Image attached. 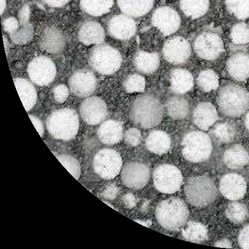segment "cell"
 <instances>
[{
	"label": "cell",
	"instance_id": "6da1fadb",
	"mask_svg": "<svg viewBox=\"0 0 249 249\" xmlns=\"http://www.w3.org/2000/svg\"><path fill=\"white\" fill-rule=\"evenodd\" d=\"M130 117L137 126L143 129L152 128L158 125L163 119L162 104L155 94H141L131 105Z\"/></svg>",
	"mask_w": 249,
	"mask_h": 249
},
{
	"label": "cell",
	"instance_id": "7a4b0ae2",
	"mask_svg": "<svg viewBox=\"0 0 249 249\" xmlns=\"http://www.w3.org/2000/svg\"><path fill=\"white\" fill-rule=\"evenodd\" d=\"M217 104L219 110L224 116L240 117L249 109V91L237 84H225L219 91Z\"/></svg>",
	"mask_w": 249,
	"mask_h": 249
},
{
	"label": "cell",
	"instance_id": "3957f363",
	"mask_svg": "<svg viewBox=\"0 0 249 249\" xmlns=\"http://www.w3.org/2000/svg\"><path fill=\"white\" fill-rule=\"evenodd\" d=\"M46 126L53 138L70 141L76 137L79 131V117L76 111L70 108L54 110L48 117Z\"/></svg>",
	"mask_w": 249,
	"mask_h": 249
},
{
	"label": "cell",
	"instance_id": "277c9868",
	"mask_svg": "<svg viewBox=\"0 0 249 249\" xmlns=\"http://www.w3.org/2000/svg\"><path fill=\"white\" fill-rule=\"evenodd\" d=\"M157 221L163 228L170 231H178L184 227L189 217V211L182 199L169 198L163 199L156 206Z\"/></svg>",
	"mask_w": 249,
	"mask_h": 249
},
{
	"label": "cell",
	"instance_id": "5b68a950",
	"mask_svg": "<svg viewBox=\"0 0 249 249\" xmlns=\"http://www.w3.org/2000/svg\"><path fill=\"white\" fill-rule=\"evenodd\" d=\"M187 201L196 208H204L213 202L218 196L215 183L206 176L190 178L184 189Z\"/></svg>",
	"mask_w": 249,
	"mask_h": 249
},
{
	"label": "cell",
	"instance_id": "8992f818",
	"mask_svg": "<svg viewBox=\"0 0 249 249\" xmlns=\"http://www.w3.org/2000/svg\"><path fill=\"white\" fill-rule=\"evenodd\" d=\"M123 57L120 52L109 45H96L91 49L89 63L91 68L103 75H110L119 70Z\"/></svg>",
	"mask_w": 249,
	"mask_h": 249
},
{
	"label": "cell",
	"instance_id": "52a82bcc",
	"mask_svg": "<svg viewBox=\"0 0 249 249\" xmlns=\"http://www.w3.org/2000/svg\"><path fill=\"white\" fill-rule=\"evenodd\" d=\"M182 147L183 157L193 163L204 162L212 155V140L202 131H191L186 133L182 141Z\"/></svg>",
	"mask_w": 249,
	"mask_h": 249
},
{
	"label": "cell",
	"instance_id": "ba28073f",
	"mask_svg": "<svg viewBox=\"0 0 249 249\" xmlns=\"http://www.w3.org/2000/svg\"><path fill=\"white\" fill-rule=\"evenodd\" d=\"M123 167V159L117 150L105 148L98 151L93 160V168L95 173L104 179L116 178Z\"/></svg>",
	"mask_w": 249,
	"mask_h": 249
},
{
	"label": "cell",
	"instance_id": "9c48e42d",
	"mask_svg": "<svg viewBox=\"0 0 249 249\" xmlns=\"http://www.w3.org/2000/svg\"><path fill=\"white\" fill-rule=\"evenodd\" d=\"M154 185L157 191L165 194L178 192L183 183V177L178 168L173 165L157 166L153 173Z\"/></svg>",
	"mask_w": 249,
	"mask_h": 249
},
{
	"label": "cell",
	"instance_id": "30bf717a",
	"mask_svg": "<svg viewBox=\"0 0 249 249\" xmlns=\"http://www.w3.org/2000/svg\"><path fill=\"white\" fill-rule=\"evenodd\" d=\"M193 49L197 56L202 60L214 61L224 53V41L214 32L201 33L195 39Z\"/></svg>",
	"mask_w": 249,
	"mask_h": 249
},
{
	"label": "cell",
	"instance_id": "8fae6325",
	"mask_svg": "<svg viewBox=\"0 0 249 249\" xmlns=\"http://www.w3.org/2000/svg\"><path fill=\"white\" fill-rule=\"evenodd\" d=\"M27 71L33 83L41 87L51 84L57 73L53 61L44 55L33 59L28 64Z\"/></svg>",
	"mask_w": 249,
	"mask_h": 249
},
{
	"label": "cell",
	"instance_id": "7c38bea8",
	"mask_svg": "<svg viewBox=\"0 0 249 249\" xmlns=\"http://www.w3.org/2000/svg\"><path fill=\"white\" fill-rule=\"evenodd\" d=\"M149 167L143 163H127L121 172V181L127 188L139 190L145 187L150 178Z\"/></svg>",
	"mask_w": 249,
	"mask_h": 249
},
{
	"label": "cell",
	"instance_id": "4fadbf2b",
	"mask_svg": "<svg viewBox=\"0 0 249 249\" xmlns=\"http://www.w3.org/2000/svg\"><path fill=\"white\" fill-rule=\"evenodd\" d=\"M163 57L170 64L185 63L191 55V47L186 38L181 36L170 38L165 42L162 49Z\"/></svg>",
	"mask_w": 249,
	"mask_h": 249
},
{
	"label": "cell",
	"instance_id": "5bb4252c",
	"mask_svg": "<svg viewBox=\"0 0 249 249\" xmlns=\"http://www.w3.org/2000/svg\"><path fill=\"white\" fill-rule=\"evenodd\" d=\"M97 78L92 71L88 70L75 71L69 80V88L74 96L89 97L97 87Z\"/></svg>",
	"mask_w": 249,
	"mask_h": 249
},
{
	"label": "cell",
	"instance_id": "9a60e30c",
	"mask_svg": "<svg viewBox=\"0 0 249 249\" xmlns=\"http://www.w3.org/2000/svg\"><path fill=\"white\" fill-rule=\"evenodd\" d=\"M152 22L163 36H169L178 31L181 18L175 9L169 6H160L153 12Z\"/></svg>",
	"mask_w": 249,
	"mask_h": 249
},
{
	"label": "cell",
	"instance_id": "2e32d148",
	"mask_svg": "<svg viewBox=\"0 0 249 249\" xmlns=\"http://www.w3.org/2000/svg\"><path fill=\"white\" fill-rule=\"evenodd\" d=\"M80 113L85 123L96 125L103 123L107 117V104L100 97H87L81 104Z\"/></svg>",
	"mask_w": 249,
	"mask_h": 249
},
{
	"label": "cell",
	"instance_id": "e0dca14e",
	"mask_svg": "<svg viewBox=\"0 0 249 249\" xmlns=\"http://www.w3.org/2000/svg\"><path fill=\"white\" fill-rule=\"evenodd\" d=\"M219 191L229 200L237 201L244 198L247 191V183L243 177L237 174H227L219 181Z\"/></svg>",
	"mask_w": 249,
	"mask_h": 249
},
{
	"label": "cell",
	"instance_id": "ac0fdd59",
	"mask_svg": "<svg viewBox=\"0 0 249 249\" xmlns=\"http://www.w3.org/2000/svg\"><path fill=\"white\" fill-rule=\"evenodd\" d=\"M107 29L111 37L119 40H128L137 31V24L134 19L126 15L113 16L107 24Z\"/></svg>",
	"mask_w": 249,
	"mask_h": 249
},
{
	"label": "cell",
	"instance_id": "d6986e66",
	"mask_svg": "<svg viewBox=\"0 0 249 249\" xmlns=\"http://www.w3.org/2000/svg\"><path fill=\"white\" fill-rule=\"evenodd\" d=\"M66 38L60 29L49 27L42 33L39 45L42 51L50 54H58L64 50Z\"/></svg>",
	"mask_w": 249,
	"mask_h": 249
},
{
	"label": "cell",
	"instance_id": "ffe728a7",
	"mask_svg": "<svg viewBox=\"0 0 249 249\" xmlns=\"http://www.w3.org/2000/svg\"><path fill=\"white\" fill-rule=\"evenodd\" d=\"M218 119L217 109L213 104L207 101L199 103L193 111V123L202 130L211 128Z\"/></svg>",
	"mask_w": 249,
	"mask_h": 249
},
{
	"label": "cell",
	"instance_id": "44dd1931",
	"mask_svg": "<svg viewBox=\"0 0 249 249\" xmlns=\"http://www.w3.org/2000/svg\"><path fill=\"white\" fill-rule=\"evenodd\" d=\"M227 70L232 79L245 82L249 79V55L238 52L231 55L227 62Z\"/></svg>",
	"mask_w": 249,
	"mask_h": 249
},
{
	"label": "cell",
	"instance_id": "7402d4cb",
	"mask_svg": "<svg viewBox=\"0 0 249 249\" xmlns=\"http://www.w3.org/2000/svg\"><path fill=\"white\" fill-rule=\"evenodd\" d=\"M78 40L85 45L103 44L106 32L99 22L87 21L81 25L78 32Z\"/></svg>",
	"mask_w": 249,
	"mask_h": 249
},
{
	"label": "cell",
	"instance_id": "603a6c76",
	"mask_svg": "<svg viewBox=\"0 0 249 249\" xmlns=\"http://www.w3.org/2000/svg\"><path fill=\"white\" fill-rule=\"evenodd\" d=\"M124 134L122 123L114 120L105 121L97 130L98 139L106 145H112L119 143L123 139Z\"/></svg>",
	"mask_w": 249,
	"mask_h": 249
},
{
	"label": "cell",
	"instance_id": "cb8c5ba5",
	"mask_svg": "<svg viewBox=\"0 0 249 249\" xmlns=\"http://www.w3.org/2000/svg\"><path fill=\"white\" fill-rule=\"evenodd\" d=\"M170 84L173 93L184 94L192 89L194 78L191 72L185 69H175L170 73Z\"/></svg>",
	"mask_w": 249,
	"mask_h": 249
},
{
	"label": "cell",
	"instance_id": "d4e9b609",
	"mask_svg": "<svg viewBox=\"0 0 249 249\" xmlns=\"http://www.w3.org/2000/svg\"><path fill=\"white\" fill-rule=\"evenodd\" d=\"M133 64L136 70L140 73L145 74H152L159 68V54L155 52L138 51L134 55Z\"/></svg>",
	"mask_w": 249,
	"mask_h": 249
},
{
	"label": "cell",
	"instance_id": "484cf974",
	"mask_svg": "<svg viewBox=\"0 0 249 249\" xmlns=\"http://www.w3.org/2000/svg\"><path fill=\"white\" fill-rule=\"evenodd\" d=\"M146 146L149 151L157 155H162L169 151L171 139L162 130L151 131L146 139Z\"/></svg>",
	"mask_w": 249,
	"mask_h": 249
},
{
	"label": "cell",
	"instance_id": "4316f807",
	"mask_svg": "<svg viewBox=\"0 0 249 249\" xmlns=\"http://www.w3.org/2000/svg\"><path fill=\"white\" fill-rule=\"evenodd\" d=\"M155 0H117L121 11L131 18L146 15L153 8Z\"/></svg>",
	"mask_w": 249,
	"mask_h": 249
},
{
	"label": "cell",
	"instance_id": "83f0119b",
	"mask_svg": "<svg viewBox=\"0 0 249 249\" xmlns=\"http://www.w3.org/2000/svg\"><path fill=\"white\" fill-rule=\"evenodd\" d=\"M223 160L226 166L232 169L243 168L249 161V155L247 150L240 144H235L225 150Z\"/></svg>",
	"mask_w": 249,
	"mask_h": 249
},
{
	"label": "cell",
	"instance_id": "f1b7e54d",
	"mask_svg": "<svg viewBox=\"0 0 249 249\" xmlns=\"http://www.w3.org/2000/svg\"><path fill=\"white\" fill-rule=\"evenodd\" d=\"M23 106L27 111H30L35 106L37 100V93L36 88L30 81L22 78L14 80Z\"/></svg>",
	"mask_w": 249,
	"mask_h": 249
},
{
	"label": "cell",
	"instance_id": "f546056e",
	"mask_svg": "<svg viewBox=\"0 0 249 249\" xmlns=\"http://www.w3.org/2000/svg\"><path fill=\"white\" fill-rule=\"evenodd\" d=\"M165 107L168 116L174 120H182L188 116L189 101L181 95L170 97L166 101Z\"/></svg>",
	"mask_w": 249,
	"mask_h": 249
},
{
	"label": "cell",
	"instance_id": "4dcf8cb0",
	"mask_svg": "<svg viewBox=\"0 0 249 249\" xmlns=\"http://www.w3.org/2000/svg\"><path fill=\"white\" fill-rule=\"evenodd\" d=\"M179 6L187 17L197 19L208 12L210 1L209 0H180Z\"/></svg>",
	"mask_w": 249,
	"mask_h": 249
},
{
	"label": "cell",
	"instance_id": "1f68e13d",
	"mask_svg": "<svg viewBox=\"0 0 249 249\" xmlns=\"http://www.w3.org/2000/svg\"><path fill=\"white\" fill-rule=\"evenodd\" d=\"M211 133L217 143L229 144L234 142L237 136L238 131L234 124L222 122L215 124Z\"/></svg>",
	"mask_w": 249,
	"mask_h": 249
},
{
	"label": "cell",
	"instance_id": "d6a6232c",
	"mask_svg": "<svg viewBox=\"0 0 249 249\" xmlns=\"http://www.w3.org/2000/svg\"><path fill=\"white\" fill-rule=\"evenodd\" d=\"M182 235L186 241L200 244L208 240V231L201 223L191 221L183 228Z\"/></svg>",
	"mask_w": 249,
	"mask_h": 249
},
{
	"label": "cell",
	"instance_id": "836d02e7",
	"mask_svg": "<svg viewBox=\"0 0 249 249\" xmlns=\"http://www.w3.org/2000/svg\"><path fill=\"white\" fill-rule=\"evenodd\" d=\"M113 2L114 0H80V5L86 14L98 17L109 12Z\"/></svg>",
	"mask_w": 249,
	"mask_h": 249
},
{
	"label": "cell",
	"instance_id": "e575fe53",
	"mask_svg": "<svg viewBox=\"0 0 249 249\" xmlns=\"http://www.w3.org/2000/svg\"><path fill=\"white\" fill-rule=\"evenodd\" d=\"M225 215L231 222L240 224L247 220L249 215L248 209L243 203L231 202L229 203L226 209Z\"/></svg>",
	"mask_w": 249,
	"mask_h": 249
},
{
	"label": "cell",
	"instance_id": "d590c367",
	"mask_svg": "<svg viewBox=\"0 0 249 249\" xmlns=\"http://www.w3.org/2000/svg\"><path fill=\"white\" fill-rule=\"evenodd\" d=\"M198 86L205 92L217 89L219 85V77L213 70L206 69L199 72L196 78Z\"/></svg>",
	"mask_w": 249,
	"mask_h": 249
},
{
	"label": "cell",
	"instance_id": "8d00e7d4",
	"mask_svg": "<svg viewBox=\"0 0 249 249\" xmlns=\"http://www.w3.org/2000/svg\"><path fill=\"white\" fill-rule=\"evenodd\" d=\"M230 14L239 19L249 18V0H225Z\"/></svg>",
	"mask_w": 249,
	"mask_h": 249
},
{
	"label": "cell",
	"instance_id": "74e56055",
	"mask_svg": "<svg viewBox=\"0 0 249 249\" xmlns=\"http://www.w3.org/2000/svg\"><path fill=\"white\" fill-rule=\"evenodd\" d=\"M123 86L127 93H142L145 89V78L139 74H130L124 80Z\"/></svg>",
	"mask_w": 249,
	"mask_h": 249
},
{
	"label": "cell",
	"instance_id": "f35d334b",
	"mask_svg": "<svg viewBox=\"0 0 249 249\" xmlns=\"http://www.w3.org/2000/svg\"><path fill=\"white\" fill-rule=\"evenodd\" d=\"M231 38L236 45L249 43V26L244 22L235 24L231 29Z\"/></svg>",
	"mask_w": 249,
	"mask_h": 249
},
{
	"label": "cell",
	"instance_id": "ab89813d",
	"mask_svg": "<svg viewBox=\"0 0 249 249\" xmlns=\"http://www.w3.org/2000/svg\"><path fill=\"white\" fill-rule=\"evenodd\" d=\"M55 156L74 178L78 180L80 178L81 166L75 157L66 154H58Z\"/></svg>",
	"mask_w": 249,
	"mask_h": 249
},
{
	"label": "cell",
	"instance_id": "60d3db41",
	"mask_svg": "<svg viewBox=\"0 0 249 249\" xmlns=\"http://www.w3.org/2000/svg\"><path fill=\"white\" fill-rule=\"evenodd\" d=\"M124 142L130 146H137L142 142V133L139 129L131 127L124 134Z\"/></svg>",
	"mask_w": 249,
	"mask_h": 249
},
{
	"label": "cell",
	"instance_id": "b9f144b4",
	"mask_svg": "<svg viewBox=\"0 0 249 249\" xmlns=\"http://www.w3.org/2000/svg\"><path fill=\"white\" fill-rule=\"evenodd\" d=\"M69 90L66 85L61 84L55 87L53 89V93L55 100L58 103H62L67 100L69 94Z\"/></svg>",
	"mask_w": 249,
	"mask_h": 249
},
{
	"label": "cell",
	"instance_id": "7bdbcfd3",
	"mask_svg": "<svg viewBox=\"0 0 249 249\" xmlns=\"http://www.w3.org/2000/svg\"><path fill=\"white\" fill-rule=\"evenodd\" d=\"M120 189L119 187L112 183L107 185L106 188L103 190L101 196L107 200H113L119 196Z\"/></svg>",
	"mask_w": 249,
	"mask_h": 249
},
{
	"label": "cell",
	"instance_id": "ee69618b",
	"mask_svg": "<svg viewBox=\"0 0 249 249\" xmlns=\"http://www.w3.org/2000/svg\"><path fill=\"white\" fill-rule=\"evenodd\" d=\"M238 241L241 248L249 249V224L245 226L240 231Z\"/></svg>",
	"mask_w": 249,
	"mask_h": 249
},
{
	"label": "cell",
	"instance_id": "f6af8a7d",
	"mask_svg": "<svg viewBox=\"0 0 249 249\" xmlns=\"http://www.w3.org/2000/svg\"><path fill=\"white\" fill-rule=\"evenodd\" d=\"M121 204L124 208L127 209H133L136 207L138 199L136 196L132 194V193H126L124 194L121 199Z\"/></svg>",
	"mask_w": 249,
	"mask_h": 249
},
{
	"label": "cell",
	"instance_id": "bcb514c9",
	"mask_svg": "<svg viewBox=\"0 0 249 249\" xmlns=\"http://www.w3.org/2000/svg\"><path fill=\"white\" fill-rule=\"evenodd\" d=\"M45 4L52 8H61L66 5L70 0H41Z\"/></svg>",
	"mask_w": 249,
	"mask_h": 249
},
{
	"label": "cell",
	"instance_id": "7dc6e473",
	"mask_svg": "<svg viewBox=\"0 0 249 249\" xmlns=\"http://www.w3.org/2000/svg\"><path fill=\"white\" fill-rule=\"evenodd\" d=\"M29 117L30 118L33 124H34L36 130H37V132L40 134L41 137H42L44 133V128L41 121L39 119L38 117L35 116L29 115Z\"/></svg>",
	"mask_w": 249,
	"mask_h": 249
},
{
	"label": "cell",
	"instance_id": "c3c4849f",
	"mask_svg": "<svg viewBox=\"0 0 249 249\" xmlns=\"http://www.w3.org/2000/svg\"><path fill=\"white\" fill-rule=\"evenodd\" d=\"M18 22L14 18L6 19L4 23V28L6 31L11 32V34L16 32L18 28Z\"/></svg>",
	"mask_w": 249,
	"mask_h": 249
},
{
	"label": "cell",
	"instance_id": "681fc988",
	"mask_svg": "<svg viewBox=\"0 0 249 249\" xmlns=\"http://www.w3.org/2000/svg\"><path fill=\"white\" fill-rule=\"evenodd\" d=\"M214 247L224 248H232L231 242L228 239H222L215 242Z\"/></svg>",
	"mask_w": 249,
	"mask_h": 249
},
{
	"label": "cell",
	"instance_id": "f907efd6",
	"mask_svg": "<svg viewBox=\"0 0 249 249\" xmlns=\"http://www.w3.org/2000/svg\"><path fill=\"white\" fill-rule=\"evenodd\" d=\"M135 221L147 228L150 227L152 225V222L149 220H135Z\"/></svg>",
	"mask_w": 249,
	"mask_h": 249
},
{
	"label": "cell",
	"instance_id": "816d5d0a",
	"mask_svg": "<svg viewBox=\"0 0 249 249\" xmlns=\"http://www.w3.org/2000/svg\"><path fill=\"white\" fill-rule=\"evenodd\" d=\"M245 124L246 128H247L249 133V110L248 111L247 115H246L245 117Z\"/></svg>",
	"mask_w": 249,
	"mask_h": 249
},
{
	"label": "cell",
	"instance_id": "f5cc1de1",
	"mask_svg": "<svg viewBox=\"0 0 249 249\" xmlns=\"http://www.w3.org/2000/svg\"><path fill=\"white\" fill-rule=\"evenodd\" d=\"M6 7V0H1V15L4 14Z\"/></svg>",
	"mask_w": 249,
	"mask_h": 249
}]
</instances>
